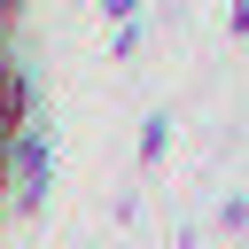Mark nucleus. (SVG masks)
<instances>
[{
	"label": "nucleus",
	"instance_id": "nucleus-3",
	"mask_svg": "<svg viewBox=\"0 0 249 249\" xmlns=\"http://www.w3.org/2000/svg\"><path fill=\"white\" fill-rule=\"evenodd\" d=\"M0 187H8V148H0Z\"/></svg>",
	"mask_w": 249,
	"mask_h": 249
},
{
	"label": "nucleus",
	"instance_id": "nucleus-1",
	"mask_svg": "<svg viewBox=\"0 0 249 249\" xmlns=\"http://www.w3.org/2000/svg\"><path fill=\"white\" fill-rule=\"evenodd\" d=\"M23 124H31V78H23V62L0 47V148L23 140Z\"/></svg>",
	"mask_w": 249,
	"mask_h": 249
},
{
	"label": "nucleus",
	"instance_id": "nucleus-2",
	"mask_svg": "<svg viewBox=\"0 0 249 249\" xmlns=\"http://www.w3.org/2000/svg\"><path fill=\"white\" fill-rule=\"evenodd\" d=\"M23 23V0H0V47H8V31Z\"/></svg>",
	"mask_w": 249,
	"mask_h": 249
}]
</instances>
